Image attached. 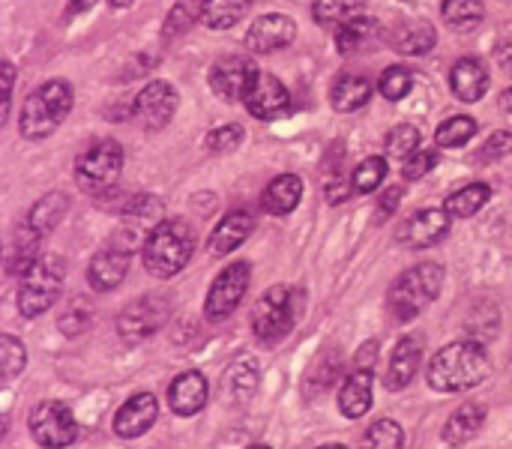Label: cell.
I'll return each mask as SVG.
<instances>
[{"mask_svg": "<svg viewBox=\"0 0 512 449\" xmlns=\"http://www.w3.org/2000/svg\"><path fill=\"white\" fill-rule=\"evenodd\" d=\"M243 138H246V132L240 123H225L207 135V150L210 153H231L243 144Z\"/></svg>", "mask_w": 512, "mask_h": 449, "instance_id": "cell-44", "label": "cell"}, {"mask_svg": "<svg viewBox=\"0 0 512 449\" xmlns=\"http://www.w3.org/2000/svg\"><path fill=\"white\" fill-rule=\"evenodd\" d=\"M168 318V303L159 297H141L117 315V333L126 345H138L159 333Z\"/></svg>", "mask_w": 512, "mask_h": 449, "instance_id": "cell-10", "label": "cell"}, {"mask_svg": "<svg viewBox=\"0 0 512 449\" xmlns=\"http://www.w3.org/2000/svg\"><path fill=\"white\" fill-rule=\"evenodd\" d=\"M24 366H27L24 342L15 336H3L0 339V375H3V381H12L15 375H21Z\"/></svg>", "mask_w": 512, "mask_h": 449, "instance_id": "cell-40", "label": "cell"}, {"mask_svg": "<svg viewBox=\"0 0 512 449\" xmlns=\"http://www.w3.org/2000/svg\"><path fill=\"white\" fill-rule=\"evenodd\" d=\"M366 6H369V0H315L312 3V15H315V21L324 30L339 33L351 21L363 18L366 15Z\"/></svg>", "mask_w": 512, "mask_h": 449, "instance_id": "cell-26", "label": "cell"}, {"mask_svg": "<svg viewBox=\"0 0 512 449\" xmlns=\"http://www.w3.org/2000/svg\"><path fill=\"white\" fill-rule=\"evenodd\" d=\"M72 84L63 78H51L45 84H39L21 105V117H18V132L30 141L48 138L72 111Z\"/></svg>", "mask_w": 512, "mask_h": 449, "instance_id": "cell-3", "label": "cell"}, {"mask_svg": "<svg viewBox=\"0 0 512 449\" xmlns=\"http://www.w3.org/2000/svg\"><path fill=\"white\" fill-rule=\"evenodd\" d=\"M30 435L39 447L66 449L72 447L78 438V423L63 402L48 399L30 411Z\"/></svg>", "mask_w": 512, "mask_h": 449, "instance_id": "cell-8", "label": "cell"}, {"mask_svg": "<svg viewBox=\"0 0 512 449\" xmlns=\"http://www.w3.org/2000/svg\"><path fill=\"white\" fill-rule=\"evenodd\" d=\"M177 105H180V96H177L174 84H168V81H150L135 96L132 117L144 129L159 132V129H165L171 123V117L177 114Z\"/></svg>", "mask_w": 512, "mask_h": 449, "instance_id": "cell-11", "label": "cell"}, {"mask_svg": "<svg viewBox=\"0 0 512 449\" xmlns=\"http://www.w3.org/2000/svg\"><path fill=\"white\" fill-rule=\"evenodd\" d=\"M435 42H438V33L429 21H411L393 39L399 54H426L435 48Z\"/></svg>", "mask_w": 512, "mask_h": 449, "instance_id": "cell-33", "label": "cell"}, {"mask_svg": "<svg viewBox=\"0 0 512 449\" xmlns=\"http://www.w3.org/2000/svg\"><path fill=\"white\" fill-rule=\"evenodd\" d=\"M411 87H414V72H411L408 66L393 63V66H387V69L381 72L378 90H381V96H384V99L399 102V99H405V96L411 93Z\"/></svg>", "mask_w": 512, "mask_h": 449, "instance_id": "cell-38", "label": "cell"}, {"mask_svg": "<svg viewBox=\"0 0 512 449\" xmlns=\"http://www.w3.org/2000/svg\"><path fill=\"white\" fill-rule=\"evenodd\" d=\"M261 69L249 57H222L210 69V90L222 102H243Z\"/></svg>", "mask_w": 512, "mask_h": 449, "instance_id": "cell-12", "label": "cell"}, {"mask_svg": "<svg viewBox=\"0 0 512 449\" xmlns=\"http://www.w3.org/2000/svg\"><path fill=\"white\" fill-rule=\"evenodd\" d=\"M297 321V294L285 285H273L252 309V330L264 345L282 342Z\"/></svg>", "mask_w": 512, "mask_h": 449, "instance_id": "cell-7", "label": "cell"}, {"mask_svg": "<svg viewBox=\"0 0 512 449\" xmlns=\"http://www.w3.org/2000/svg\"><path fill=\"white\" fill-rule=\"evenodd\" d=\"M120 171H123V147L114 138H102L78 156L75 183L87 195H105L108 189H114Z\"/></svg>", "mask_w": 512, "mask_h": 449, "instance_id": "cell-6", "label": "cell"}, {"mask_svg": "<svg viewBox=\"0 0 512 449\" xmlns=\"http://www.w3.org/2000/svg\"><path fill=\"white\" fill-rule=\"evenodd\" d=\"M303 201V180L297 174H279L267 183L264 189V210L273 216H288L297 210V204Z\"/></svg>", "mask_w": 512, "mask_h": 449, "instance_id": "cell-25", "label": "cell"}, {"mask_svg": "<svg viewBox=\"0 0 512 449\" xmlns=\"http://www.w3.org/2000/svg\"><path fill=\"white\" fill-rule=\"evenodd\" d=\"M39 243H42V237L24 222L21 231L15 234L12 246L6 249V273L9 276H27V270L42 258L39 255Z\"/></svg>", "mask_w": 512, "mask_h": 449, "instance_id": "cell-28", "label": "cell"}, {"mask_svg": "<svg viewBox=\"0 0 512 449\" xmlns=\"http://www.w3.org/2000/svg\"><path fill=\"white\" fill-rule=\"evenodd\" d=\"M123 222L129 228H147V234L162 222V204L156 195H138L123 207Z\"/></svg>", "mask_w": 512, "mask_h": 449, "instance_id": "cell-35", "label": "cell"}, {"mask_svg": "<svg viewBox=\"0 0 512 449\" xmlns=\"http://www.w3.org/2000/svg\"><path fill=\"white\" fill-rule=\"evenodd\" d=\"M435 165H438V153L420 147L411 159L402 162V177H405V180H420V177H426Z\"/></svg>", "mask_w": 512, "mask_h": 449, "instance_id": "cell-45", "label": "cell"}, {"mask_svg": "<svg viewBox=\"0 0 512 449\" xmlns=\"http://www.w3.org/2000/svg\"><path fill=\"white\" fill-rule=\"evenodd\" d=\"M159 417V402L153 393H135L129 396L117 414H114V435L123 438V441H132V438H141L144 432L153 429Z\"/></svg>", "mask_w": 512, "mask_h": 449, "instance_id": "cell-15", "label": "cell"}, {"mask_svg": "<svg viewBox=\"0 0 512 449\" xmlns=\"http://www.w3.org/2000/svg\"><path fill=\"white\" fill-rule=\"evenodd\" d=\"M243 105L258 120H276V117L288 114L291 93H288V87L273 72H258L252 87H249V93H246V99H243Z\"/></svg>", "mask_w": 512, "mask_h": 449, "instance_id": "cell-13", "label": "cell"}, {"mask_svg": "<svg viewBox=\"0 0 512 449\" xmlns=\"http://www.w3.org/2000/svg\"><path fill=\"white\" fill-rule=\"evenodd\" d=\"M66 210H69L66 195L48 192V195H42V198L33 204V210L27 213V225H30L39 237H48V234L60 225V219L66 216Z\"/></svg>", "mask_w": 512, "mask_h": 449, "instance_id": "cell-29", "label": "cell"}, {"mask_svg": "<svg viewBox=\"0 0 512 449\" xmlns=\"http://www.w3.org/2000/svg\"><path fill=\"white\" fill-rule=\"evenodd\" d=\"M489 198H492V189H489L486 183H471V186L453 192V195L447 198L444 210H447L453 219H468V216L480 213V210L489 204Z\"/></svg>", "mask_w": 512, "mask_h": 449, "instance_id": "cell-32", "label": "cell"}, {"mask_svg": "<svg viewBox=\"0 0 512 449\" xmlns=\"http://www.w3.org/2000/svg\"><path fill=\"white\" fill-rule=\"evenodd\" d=\"M210 387L201 372H183L168 387V405L177 417H195L207 405Z\"/></svg>", "mask_w": 512, "mask_h": 449, "instance_id": "cell-18", "label": "cell"}, {"mask_svg": "<svg viewBox=\"0 0 512 449\" xmlns=\"http://www.w3.org/2000/svg\"><path fill=\"white\" fill-rule=\"evenodd\" d=\"M360 449H405V429L396 420H375L366 429Z\"/></svg>", "mask_w": 512, "mask_h": 449, "instance_id": "cell-37", "label": "cell"}, {"mask_svg": "<svg viewBox=\"0 0 512 449\" xmlns=\"http://www.w3.org/2000/svg\"><path fill=\"white\" fill-rule=\"evenodd\" d=\"M375 36H378V21L369 18V15H363V18L351 21L348 27H342L336 33V48H339L342 57H351V54L363 51L366 45H372Z\"/></svg>", "mask_w": 512, "mask_h": 449, "instance_id": "cell-31", "label": "cell"}, {"mask_svg": "<svg viewBox=\"0 0 512 449\" xmlns=\"http://www.w3.org/2000/svg\"><path fill=\"white\" fill-rule=\"evenodd\" d=\"M132 264V246H108L99 255H93L90 267H87V282L96 294H108L114 291Z\"/></svg>", "mask_w": 512, "mask_h": 449, "instance_id": "cell-17", "label": "cell"}, {"mask_svg": "<svg viewBox=\"0 0 512 449\" xmlns=\"http://www.w3.org/2000/svg\"><path fill=\"white\" fill-rule=\"evenodd\" d=\"M372 384H375V372L372 369H354L348 375V381L339 390V411L348 420H360L369 414L372 408Z\"/></svg>", "mask_w": 512, "mask_h": 449, "instance_id": "cell-23", "label": "cell"}, {"mask_svg": "<svg viewBox=\"0 0 512 449\" xmlns=\"http://www.w3.org/2000/svg\"><path fill=\"white\" fill-rule=\"evenodd\" d=\"M93 324V306L84 297H72L69 309L60 315V330L66 336H81Z\"/></svg>", "mask_w": 512, "mask_h": 449, "instance_id": "cell-43", "label": "cell"}, {"mask_svg": "<svg viewBox=\"0 0 512 449\" xmlns=\"http://www.w3.org/2000/svg\"><path fill=\"white\" fill-rule=\"evenodd\" d=\"M420 369V342L414 336H405L396 342L393 354H390V366H387V375H384V387L390 393H399L405 390L414 375Z\"/></svg>", "mask_w": 512, "mask_h": 449, "instance_id": "cell-22", "label": "cell"}, {"mask_svg": "<svg viewBox=\"0 0 512 449\" xmlns=\"http://www.w3.org/2000/svg\"><path fill=\"white\" fill-rule=\"evenodd\" d=\"M384 177H387V159L369 156V159H363V162L357 165V171L351 174V186H354L357 195H369V192H375V189L384 183Z\"/></svg>", "mask_w": 512, "mask_h": 449, "instance_id": "cell-39", "label": "cell"}, {"mask_svg": "<svg viewBox=\"0 0 512 449\" xmlns=\"http://www.w3.org/2000/svg\"><path fill=\"white\" fill-rule=\"evenodd\" d=\"M441 15H444V21L453 30L468 33V30H474L483 21L486 6H483V0H444L441 3Z\"/></svg>", "mask_w": 512, "mask_h": 449, "instance_id": "cell-34", "label": "cell"}, {"mask_svg": "<svg viewBox=\"0 0 512 449\" xmlns=\"http://www.w3.org/2000/svg\"><path fill=\"white\" fill-rule=\"evenodd\" d=\"M399 198H402V189H399V186L387 189V192H384V198H381V207H378V213H375V216H378V219H387V216H390V213L399 207Z\"/></svg>", "mask_w": 512, "mask_h": 449, "instance_id": "cell-48", "label": "cell"}, {"mask_svg": "<svg viewBox=\"0 0 512 449\" xmlns=\"http://www.w3.org/2000/svg\"><path fill=\"white\" fill-rule=\"evenodd\" d=\"M512 153V132H495L486 144H483V150H480V159L483 162H495V159H504V156H510Z\"/></svg>", "mask_w": 512, "mask_h": 449, "instance_id": "cell-46", "label": "cell"}, {"mask_svg": "<svg viewBox=\"0 0 512 449\" xmlns=\"http://www.w3.org/2000/svg\"><path fill=\"white\" fill-rule=\"evenodd\" d=\"M195 252V231L183 219H162L141 246L144 270L156 279L177 276Z\"/></svg>", "mask_w": 512, "mask_h": 449, "instance_id": "cell-2", "label": "cell"}, {"mask_svg": "<svg viewBox=\"0 0 512 449\" xmlns=\"http://www.w3.org/2000/svg\"><path fill=\"white\" fill-rule=\"evenodd\" d=\"M420 150V132L411 126V123H402V126H396V129H390V135H387V153L393 156V159H411L414 153Z\"/></svg>", "mask_w": 512, "mask_h": 449, "instance_id": "cell-41", "label": "cell"}, {"mask_svg": "<svg viewBox=\"0 0 512 449\" xmlns=\"http://www.w3.org/2000/svg\"><path fill=\"white\" fill-rule=\"evenodd\" d=\"M450 87L462 102H480L489 90V69L477 57H462L453 63Z\"/></svg>", "mask_w": 512, "mask_h": 449, "instance_id": "cell-21", "label": "cell"}, {"mask_svg": "<svg viewBox=\"0 0 512 449\" xmlns=\"http://www.w3.org/2000/svg\"><path fill=\"white\" fill-rule=\"evenodd\" d=\"M252 228H255V219H252L246 210H231L228 216H222V222L213 228V234H210V240H207L210 255H213V258L231 255L237 246H243V243L249 240Z\"/></svg>", "mask_w": 512, "mask_h": 449, "instance_id": "cell-19", "label": "cell"}, {"mask_svg": "<svg viewBox=\"0 0 512 449\" xmlns=\"http://www.w3.org/2000/svg\"><path fill=\"white\" fill-rule=\"evenodd\" d=\"M297 36V24L291 15H279V12H270V15H261L249 33H246V45L249 51L255 54H273V51H282L294 42Z\"/></svg>", "mask_w": 512, "mask_h": 449, "instance_id": "cell-16", "label": "cell"}, {"mask_svg": "<svg viewBox=\"0 0 512 449\" xmlns=\"http://www.w3.org/2000/svg\"><path fill=\"white\" fill-rule=\"evenodd\" d=\"M249 282H252V267H249L246 261H237V264L225 267V270L213 279V285H210V291H207V300H204V315H207V321H213V324L225 321V318L240 306V300L246 297Z\"/></svg>", "mask_w": 512, "mask_h": 449, "instance_id": "cell-9", "label": "cell"}, {"mask_svg": "<svg viewBox=\"0 0 512 449\" xmlns=\"http://www.w3.org/2000/svg\"><path fill=\"white\" fill-rule=\"evenodd\" d=\"M318 449H348V447H342V444H327V447H318Z\"/></svg>", "mask_w": 512, "mask_h": 449, "instance_id": "cell-52", "label": "cell"}, {"mask_svg": "<svg viewBox=\"0 0 512 449\" xmlns=\"http://www.w3.org/2000/svg\"><path fill=\"white\" fill-rule=\"evenodd\" d=\"M93 6H96V0H69L66 18H75V15H81V12H87V9H93Z\"/></svg>", "mask_w": 512, "mask_h": 449, "instance_id": "cell-49", "label": "cell"}, {"mask_svg": "<svg viewBox=\"0 0 512 449\" xmlns=\"http://www.w3.org/2000/svg\"><path fill=\"white\" fill-rule=\"evenodd\" d=\"M453 216L444 207H426L417 210L402 228H399V243H405L408 249H429L435 243H441L450 234Z\"/></svg>", "mask_w": 512, "mask_h": 449, "instance_id": "cell-14", "label": "cell"}, {"mask_svg": "<svg viewBox=\"0 0 512 449\" xmlns=\"http://www.w3.org/2000/svg\"><path fill=\"white\" fill-rule=\"evenodd\" d=\"M474 135H477V120L468 114H456L435 129L438 147H465Z\"/></svg>", "mask_w": 512, "mask_h": 449, "instance_id": "cell-36", "label": "cell"}, {"mask_svg": "<svg viewBox=\"0 0 512 449\" xmlns=\"http://www.w3.org/2000/svg\"><path fill=\"white\" fill-rule=\"evenodd\" d=\"M501 108H504L507 114H512V87H510V90H504V93H501Z\"/></svg>", "mask_w": 512, "mask_h": 449, "instance_id": "cell-50", "label": "cell"}, {"mask_svg": "<svg viewBox=\"0 0 512 449\" xmlns=\"http://www.w3.org/2000/svg\"><path fill=\"white\" fill-rule=\"evenodd\" d=\"M0 72H3V117L9 111V102H12V84H15V66L9 60L0 63Z\"/></svg>", "mask_w": 512, "mask_h": 449, "instance_id": "cell-47", "label": "cell"}, {"mask_svg": "<svg viewBox=\"0 0 512 449\" xmlns=\"http://www.w3.org/2000/svg\"><path fill=\"white\" fill-rule=\"evenodd\" d=\"M486 417H489V411H486L483 402H465V405L456 408V411L450 414V420L444 423V429H441L444 444L462 447V444L474 441V438L480 435V429L486 426Z\"/></svg>", "mask_w": 512, "mask_h": 449, "instance_id": "cell-20", "label": "cell"}, {"mask_svg": "<svg viewBox=\"0 0 512 449\" xmlns=\"http://www.w3.org/2000/svg\"><path fill=\"white\" fill-rule=\"evenodd\" d=\"M369 96H372V81L366 75H357V72H342L330 87V105L339 114L360 111L369 102Z\"/></svg>", "mask_w": 512, "mask_h": 449, "instance_id": "cell-24", "label": "cell"}, {"mask_svg": "<svg viewBox=\"0 0 512 449\" xmlns=\"http://www.w3.org/2000/svg\"><path fill=\"white\" fill-rule=\"evenodd\" d=\"M255 0H201V21L210 30L234 27Z\"/></svg>", "mask_w": 512, "mask_h": 449, "instance_id": "cell-30", "label": "cell"}, {"mask_svg": "<svg viewBox=\"0 0 512 449\" xmlns=\"http://www.w3.org/2000/svg\"><path fill=\"white\" fill-rule=\"evenodd\" d=\"M195 18H201V6H195V0H177L174 9H171L168 18H165V27H162L165 39L183 36V33L192 27Z\"/></svg>", "mask_w": 512, "mask_h": 449, "instance_id": "cell-42", "label": "cell"}, {"mask_svg": "<svg viewBox=\"0 0 512 449\" xmlns=\"http://www.w3.org/2000/svg\"><path fill=\"white\" fill-rule=\"evenodd\" d=\"M258 381H261V372H258L255 357H240V360L225 372V393H228V402H231V405H246V402L255 396Z\"/></svg>", "mask_w": 512, "mask_h": 449, "instance_id": "cell-27", "label": "cell"}, {"mask_svg": "<svg viewBox=\"0 0 512 449\" xmlns=\"http://www.w3.org/2000/svg\"><path fill=\"white\" fill-rule=\"evenodd\" d=\"M249 449H270V447H264V444H255V447H249Z\"/></svg>", "mask_w": 512, "mask_h": 449, "instance_id": "cell-53", "label": "cell"}, {"mask_svg": "<svg viewBox=\"0 0 512 449\" xmlns=\"http://www.w3.org/2000/svg\"><path fill=\"white\" fill-rule=\"evenodd\" d=\"M108 3H111L114 9H126V6H129L132 0H108Z\"/></svg>", "mask_w": 512, "mask_h": 449, "instance_id": "cell-51", "label": "cell"}, {"mask_svg": "<svg viewBox=\"0 0 512 449\" xmlns=\"http://www.w3.org/2000/svg\"><path fill=\"white\" fill-rule=\"evenodd\" d=\"M444 288V267L435 264V261H426V264H417L411 270H405L393 285H390V294H387V309L396 321H414L429 303L438 300Z\"/></svg>", "mask_w": 512, "mask_h": 449, "instance_id": "cell-4", "label": "cell"}, {"mask_svg": "<svg viewBox=\"0 0 512 449\" xmlns=\"http://www.w3.org/2000/svg\"><path fill=\"white\" fill-rule=\"evenodd\" d=\"M66 279V264L57 255H42L27 276H21V288H18V312L24 318H39L42 312H48L54 306V300L60 297Z\"/></svg>", "mask_w": 512, "mask_h": 449, "instance_id": "cell-5", "label": "cell"}, {"mask_svg": "<svg viewBox=\"0 0 512 449\" xmlns=\"http://www.w3.org/2000/svg\"><path fill=\"white\" fill-rule=\"evenodd\" d=\"M489 369L492 360L480 342H453L432 357L426 381L435 393H468L489 378Z\"/></svg>", "mask_w": 512, "mask_h": 449, "instance_id": "cell-1", "label": "cell"}]
</instances>
